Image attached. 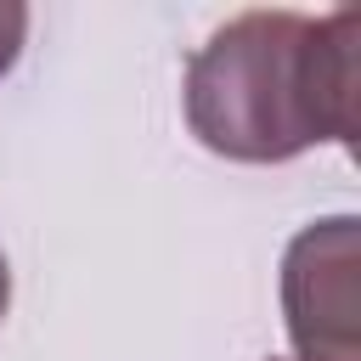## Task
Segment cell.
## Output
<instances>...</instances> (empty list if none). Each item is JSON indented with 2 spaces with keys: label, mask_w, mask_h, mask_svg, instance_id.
Here are the masks:
<instances>
[{
  "label": "cell",
  "mask_w": 361,
  "mask_h": 361,
  "mask_svg": "<svg viewBox=\"0 0 361 361\" xmlns=\"http://www.w3.org/2000/svg\"><path fill=\"white\" fill-rule=\"evenodd\" d=\"M192 135L231 164H288L361 130V11H243L180 79Z\"/></svg>",
  "instance_id": "cell-1"
},
{
  "label": "cell",
  "mask_w": 361,
  "mask_h": 361,
  "mask_svg": "<svg viewBox=\"0 0 361 361\" xmlns=\"http://www.w3.org/2000/svg\"><path fill=\"white\" fill-rule=\"evenodd\" d=\"M361 220L327 214L310 220L282 254V322L299 361H361L355 310H361Z\"/></svg>",
  "instance_id": "cell-2"
},
{
  "label": "cell",
  "mask_w": 361,
  "mask_h": 361,
  "mask_svg": "<svg viewBox=\"0 0 361 361\" xmlns=\"http://www.w3.org/2000/svg\"><path fill=\"white\" fill-rule=\"evenodd\" d=\"M23 45H28V6L23 0H0V79L17 68Z\"/></svg>",
  "instance_id": "cell-3"
},
{
  "label": "cell",
  "mask_w": 361,
  "mask_h": 361,
  "mask_svg": "<svg viewBox=\"0 0 361 361\" xmlns=\"http://www.w3.org/2000/svg\"><path fill=\"white\" fill-rule=\"evenodd\" d=\"M6 305H11V265H6V254H0V322H6Z\"/></svg>",
  "instance_id": "cell-4"
}]
</instances>
